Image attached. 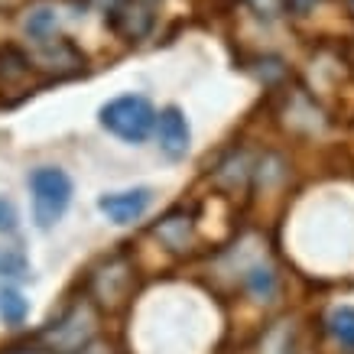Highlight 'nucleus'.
I'll list each match as a JSON object with an SVG mask.
<instances>
[{
    "mask_svg": "<svg viewBox=\"0 0 354 354\" xmlns=\"http://www.w3.org/2000/svg\"><path fill=\"white\" fill-rule=\"evenodd\" d=\"M10 354H49V351H10Z\"/></svg>",
    "mask_w": 354,
    "mask_h": 354,
    "instance_id": "aec40b11",
    "label": "nucleus"
},
{
    "mask_svg": "<svg viewBox=\"0 0 354 354\" xmlns=\"http://www.w3.org/2000/svg\"><path fill=\"white\" fill-rule=\"evenodd\" d=\"M162 0H104V23L118 32L120 39L137 43L150 36L156 26V10Z\"/></svg>",
    "mask_w": 354,
    "mask_h": 354,
    "instance_id": "20e7f679",
    "label": "nucleus"
},
{
    "mask_svg": "<svg viewBox=\"0 0 354 354\" xmlns=\"http://www.w3.org/2000/svg\"><path fill=\"white\" fill-rule=\"evenodd\" d=\"M0 273L3 277H30V263H26V257H23V250H17V247H3L0 250Z\"/></svg>",
    "mask_w": 354,
    "mask_h": 354,
    "instance_id": "2eb2a0df",
    "label": "nucleus"
},
{
    "mask_svg": "<svg viewBox=\"0 0 354 354\" xmlns=\"http://www.w3.org/2000/svg\"><path fill=\"white\" fill-rule=\"evenodd\" d=\"M241 286L250 299L257 302H273L279 296V273L270 260H254L247 263L244 273H241Z\"/></svg>",
    "mask_w": 354,
    "mask_h": 354,
    "instance_id": "1a4fd4ad",
    "label": "nucleus"
},
{
    "mask_svg": "<svg viewBox=\"0 0 354 354\" xmlns=\"http://www.w3.org/2000/svg\"><path fill=\"white\" fill-rule=\"evenodd\" d=\"M32 72L30 55L20 53L17 46H3L0 49V91H10V88H20Z\"/></svg>",
    "mask_w": 354,
    "mask_h": 354,
    "instance_id": "9d476101",
    "label": "nucleus"
},
{
    "mask_svg": "<svg viewBox=\"0 0 354 354\" xmlns=\"http://www.w3.org/2000/svg\"><path fill=\"white\" fill-rule=\"evenodd\" d=\"M137 267H133V260L118 250V254H111L91 270V277H88V290H91V302L101 306V309L108 312H120L133 299V292H137Z\"/></svg>",
    "mask_w": 354,
    "mask_h": 354,
    "instance_id": "f257e3e1",
    "label": "nucleus"
},
{
    "mask_svg": "<svg viewBox=\"0 0 354 354\" xmlns=\"http://www.w3.org/2000/svg\"><path fill=\"white\" fill-rule=\"evenodd\" d=\"M17 227H20L17 205H13L7 195H0V234H17Z\"/></svg>",
    "mask_w": 354,
    "mask_h": 354,
    "instance_id": "dca6fc26",
    "label": "nucleus"
},
{
    "mask_svg": "<svg viewBox=\"0 0 354 354\" xmlns=\"http://www.w3.org/2000/svg\"><path fill=\"white\" fill-rule=\"evenodd\" d=\"M23 30L39 46L49 43V39H55V32H59V10L55 7H32L26 13V20H23Z\"/></svg>",
    "mask_w": 354,
    "mask_h": 354,
    "instance_id": "f8f14e48",
    "label": "nucleus"
},
{
    "mask_svg": "<svg viewBox=\"0 0 354 354\" xmlns=\"http://www.w3.org/2000/svg\"><path fill=\"white\" fill-rule=\"evenodd\" d=\"M153 202V189L137 185V189H124V192H108L97 198V212L114 221V225H133L143 218V212Z\"/></svg>",
    "mask_w": 354,
    "mask_h": 354,
    "instance_id": "0eeeda50",
    "label": "nucleus"
},
{
    "mask_svg": "<svg viewBox=\"0 0 354 354\" xmlns=\"http://www.w3.org/2000/svg\"><path fill=\"white\" fill-rule=\"evenodd\" d=\"M260 354H299L296 351V332L290 322H277L263 335L260 342Z\"/></svg>",
    "mask_w": 354,
    "mask_h": 354,
    "instance_id": "4468645a",
    "label": "nucleus"
},
{
    "mask_svg": "<svg viewBox=\"0 0 354 354\" xmlns=\"http://www.w3.org/2000/svg\"><path fill=\"white\" fill-rule=\"evenodd\" d=\"M325 332L344 354H354V306H332L325 312Z\"/></svg>",
    "mask_w": 354,
    "mask_h": 354,
    "instance_id": "9b49d317",
    "label": "nucleus"
},
{
    "mask_svg": "<svg viewBox=\"0 0 354 354\" xmlns=\"http://www.w3.org/2000/svg\"><path fill=\"white\" fill-rule=\"evenodd\" d=\"M322 0H286V7H290L292 13H299V17H306V13H312L315 7H319Z\"/></svg>",
    "mask_w": 354,
    "mask_h": 354,
    "instance_id": "f3484780",
    "label": "nucleus"
},
{
    "mask_svg": "<svg viewBox=\"0 0 354 354\" xmlns=\"http://www.w3.org/2000/svg\"><path fill=\"white\" fill-rule=\"evenodd\" d=\"M150 234L176 257H192L198 247V225H195V215L185 208H172L169 215H162L150 227Z\"/></svg>",
    "mask_w": 354,
    "mask_h": 354,
    "instance_id": "423d86ee",
    "label": "nucleus"
},
{
    "mask_svg": "<svg viewBox=\"0 0 354 354\" xmlns=\"http://www.w3.org/2000/svg\"><path fill=\"white\" fill-rule=\"evenodd\" d=\"M95 325H97V319H95L91 302H78V306H72V309L65 312L59 322H53V328H46V342H49V348L55 354H75L91 342Z\"/></svg>",
    "mask_w": 354,
    "mask_h": 354,
    "instance_id": "39448f33",
    "label": "nucleus"
},
{
    "mask_svg": "<svg viewBox=\"0 0 354 354\" xmlns=\"http://www.w3.org/2000/svg\"><path fill=\"white\" fill-rule=\"evenodd\" d=\"M30 195H32V221L39 231H49L62 221L72 205V179L55 166H39L30 172Z\"/></svg>",
    "mask_w": 354,
    "mask_h": 354,
    "instance_id": "f03ea898",
    "label": "nucleus"
},
{
    "mask_svg": "<svg viewBox=\"0 0 354 354\" xmlns=\"http://www.w3.org/2000/svg\"><path fill=\"white\" fill-rule=\"evenodd\" d=\"M75 354H111V348H104V344H91L88 342L82 351H75Z\"/></svg>",
    "mask_w": 354,
    "mask_h": 354,
    "instance_id": "6ab92c4d",
    "label": "nucleus"
},
{
    "mask_svg": "<svg viewBox=\"0 0 354 354\" xmlns=\"http://www.w3.org/2000/svg\"><path fill=\"white\" fill-rule=\"evenodd\" d=\"M101 127L124 143H143L156 127V111L143 95H120L101 108Z\"/></svg>",
    "mask_w": 354,
    "mask_h": 354,
    "instance_id": "7ed1b4c3",
    "label": "nucleus"
},
{
    "mask_svg": "<svg viewBox=\"0 0 354 354\" xmlns=\"http://www.w3.org/2000/svg\"><path fill=\"white\" fill-rule=\"evenodd\" d=\"M156 137H160V147L169 160H183L192 147V130H189V120L179 108H162L156 114Z\"/></svg>",
    "mask_w": 354,
    "mask_h": 354,
    "instance_id": "6e6552de",
    "label": "nucleus"
},
{
    "mask_svg": "<svg viewBox=\"0 0 354 354\" xmlns=\"http://www.w3.org/2000/svg\"><path fill=\"white\" fill-rule=\"evenodd\" d=\"M250 3H254V10L263 13V17H277V10H279V0H250Z\"/></svg>",
    "mask_w": 354,
    "mask_h": 354,
    "instance_id": "a211bd4d",
    "label": "nucleus"
},
{
    "mask_svg": "<svg viewBox=\"0 0 354 354\" xmlns=\"http://www.w3.org/2000/svg\"><path fill=\"white\" fill-rule=\"evenodd\" d=\"M0 319H3V325H13V328L30 319V299L17 286H3L0 290Z\"/></svg>",
    "mask_w": 354,
    "mask_h": 354,
    "instance_id": "ddd939ff",
    "label": "nucleus"
}]
</instances>
